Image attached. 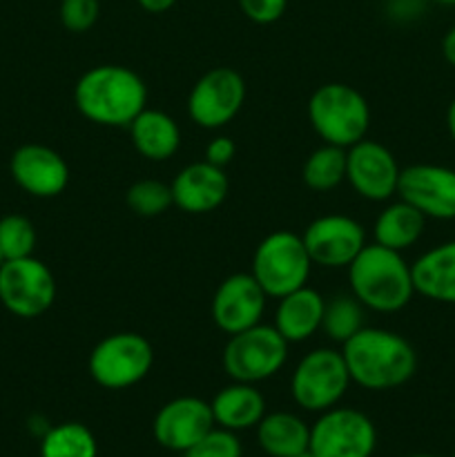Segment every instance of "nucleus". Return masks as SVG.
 Instances as JSON below:
<instances>
[{"instance_id":"obj_29","label":"nucleus","mask_w":455,"mask_h":457,"mask_svg":"<svg viewBox=\"0 0 455 457\" xmlns=\"http://www.w3.org/2000/svg\"><path fill=\"white\" fill-rule=\"evenodd\" d=\"M36 245L34 223L22 214H7L0 219V254L9 259L31 257Z\"/></svg>"},{"instance_id":"obj_9","label":"nucleus","mask_w":455,"mask_h":457,"mask_svg":"<svg viewBox=\"0 0 455 457\" xmlns=\"http://www.w3.org/2000/svg\"><path fill=\"white\" fill-rule=\"evenodd\" d=\"M56 299L52 270L36 257L9 259L0 266V302L12 315L34 320Z\"/></svg>"},{"instance_id":"obj_33","label":"nucleus","mask_w":455,"mask_h":457,"mask_svg":"<svg viewBox=\"0 0 455 457\" xmlns=\"http://www.w3.org/2000/svg\"><path fill=\"white\" fill-rule=\"evenodd\" d=\"M236 154V145L232 138L228 137H217L205 145V159L208 163L217 165V168H226V165L232 163Z\"/></svg>"},{"instance_id":"obj_3","label":"nucleus","mask_w":455,"mask_h":457,"mask_svg":"<svg viewBox=\"0 0 455 457\" xmlns=\"http://www.w3.org/2000/svg\"><path fill=\"white\" fill-rule=\"evenodd\" d=\"M351 293L364 308L375 312H397L415 295L410 263L401 253L379 244H366L348 266Z\"/></svg>"},{"instance_id":"obj_37","label":"nucleus","mask_w":455,"mask_h":457,"mask_svg":"<svg viewBox=\"0 0 455 457\" xmlns=\"http://www.w3.org/2000/svg\"><path fill=\"white\" fill-rule=\"evenodd\" d=\"M437 4H444V7H455V0H433Z\"/></svg>"},{"instance_id":"obj_18","label":"nucleus","mask_w":455,"mask_h":457,"mask_svg":"<svg viewBox=\"0 0 455 457\" xmlns=\"http://www.w3.org/2000/svg\"><path fill=\"white\" fill-rule=\"evenodd\" d=\"M172 199L178 210L187 214H208L217 210L230 192V181L223 168L199 161L190 163L170 183Z\"/></svg>"},{"instance_id":"obj_40","label":"nucleus","mask_w":455,"mask_h":457,"mask_svg":"<svg viewBox=\"0 0 455 457\" xmlns=\"http://www.w3.org/2000/svg\"><path fill=\"white\" fill-rule=\"evenodd\" d=\"M3 263H4V259H3V254H0V266H3Z\"/></svg>"},{"instance_id":"obj_1","label":"nucleus","mask_w":455,"mask_h":457,"mask_svg":"<svg viewBox=\"0 0 455 457\" xmlns=\"http://www.w3.org/2000/svg\"><path fill=\"white\" fill-rule=\"evenodd\" d=\"M351 382L366 391H393L418 370V353L401 335L386 328H364L342 346Z\"/></svg>"},{"instance_id":"obj_24","label":"nucleus","mask_w":455,"mask_h":457,"mask_svg":"<svg viewBox=\"0 0 455 457\" xmlns=\"http://www.w3.org/2000/svg\"><path fill=\"white\" fill-rule=\"evenodd\" d=\"M424 228H426V217L400 199L379 212V217L375 219L373 237L375 244L404 253L422 239Z\"/></svg>"},{"instance_id":"obj_15","label":"nucleus","mask_w":455,"mask_h":457,"mask_svg":"<svg viewBox=\"0 0 455 457\" xmlns=\"http://www.w3.org/2000/svg\"><path fill=\"white\" fill-rule=\"evenodd\" d=\"M214 427L217 424H214L212 406L201 397L183 395L161 406L152 424V433L163 449L186 453Z\"/></svg>"},{"instance_id":"obj_42","label":"nucleus","mask_w":455,"mask_h":457,"mask_svg":"<svg viewBox=\"0 0 455 457\" xmlns=\"http://www.w3.org/2000/svg\"><path fill=\"white\" fill-rule=\"evenodd\" d=\"M453 221H455V219H453Z\"/></svg>"},{"instance_id":"obj_4","label":"nucleus","mask_w":455,"mask_h":457,"mask_svg":"<svg viewBox=\"0 0 455 457\" xmlns=\"http://www.w3.org/2000/svg\"><path fill=\"white\" fill-rule=\"evenodd\" d=\"M308 120L321 141L348 150L368 134L370 107L351 85L326 83L308 98Z\"/></svg>"},{"instance_id":"obj_19","label":"nucleus","mask_w":455,"mask_h":457,"mask_svg":"<svg viewBox=\"0 0 455 457\" xmlns=\"http://www.w3.org/2000/svg\"><path fill=\"white\" fill-rule=\"evenodd\" d=\"M415 295L455 306V241L435 245L410 263Z\"/></svg>"},{"instance_id":"obj_8","label":"nucleus","mask_w":455,"mask_h":457,"mask_svg":"<svg viewBox=\"0 0 455 457\" xmlns=\"http://www.w3.org/2000/svg\"><path fill=\"white\" fill-rule=\"evenodd\" d=\"M154 364L152 344L138 333H112L89 353L87 369L107 391H123L143 382Z\"/></svg>"},{"instance_id":"obj_13","label":"nucleus","mask_w":455,"mask_h":457,"mask_svg":"<svg viewBox=\"0 0 455 457\" xmlns=\"http://www.w3.org/2000/svg\"><path fill=\"white\" fill-rule=\"evenodd\" d=\"M302 239L312 266L348 268L364 250L366 232L360 221L346 214H324L308 223Z\"/></svg>"},{"instance_id":"obj_25","label":"nucleus","mask_w":455,"mask_h":457,"mask_svg":"<svg viewBox=\"0 0 455 457\" xmlns=\"http://www.w3.org/2000/svg\"><path fill=\"white\" fill-rule=\"evenodd\" d=\"M346 181V147L324 143L303 163V183L315 192H330Z\"/></svg>"},{"instance_id":"obj_6","label":"nucleus","mask_w":455,"mask_h":457,"mask_svg":"<svg viewBox=\"0 0 455 457\" xmlns=\"http://www.w3.org/2000/svg\"><path fill=\"white\" fill-rule=\"evenodd\" d=\"M288 360V342L275 326L257 324L230 335L221 364L232 382L259 384L275 378Z\"/></svg>"},{"instance_id":"obj_7","label":"nucleus","mask_w":455,"mask_h":457,"mask_svg":"<svg viewBox=\"0 0 455 457\" xmlns=\"http://www.w3.org/2000/svg\"><path fill=\"white\" fill-rule=\"evenodd\" d=\"M351 386L346 361L342 351L315 348L306 353L294 366L290 378V395L294 404L310 413H324L339 404Z\"/></svg>"},{"instance_id":"obj_34","label":"nucleus","mask_w":455,"mask_h":457,"mask_svg":"<svg viewBox=\"0 0 455 457\" xmlns=\"http://www.w3.org/2000/svg\"><path fill=\"white\" fill-rule=\"evenodd\" d=\"M136 3L147 13H165L177 4V0H136Z\"/></svg>"},{"instance_id":"obj_28","label":"nucleus","mask_w":455,"mask_h":457,"mask_svg":"<svg viewBox=\"0 0 455 457\" xmlns=\"http://www.w3.org/2000/svg\"><path fill=\"white\" fill-rule=\"evenodd\" d=\"M125 201L134 214L145 219L159 217L174 205L172 187L163 181H156V179H141V181L132 183L128 195H125Z\"/></svg>"},{"instance_id":"obj_26","label":"nucleus","mask_w":455,"mask_h":457,"mask_svg":"<svg viewBox=\"0 0 455 457\" xmlns=\"http://www.w3.org/2000/svg\"><path fill=\"white\" fill-rule=\"evenodd\" d=\"M96 437L79 422L47 428L40 442V457H96Z\"/></svg>"},{"instance_id":"obj_31","label":"nucleus","mask_w":455,"mask_h":457,"mask_svg":"<svg viewBox=\"0 0 455 457\" xmlns=\"http://www.w3.org/2000/svg\"><path fill=\"white\" fill-rule=\"evenodd\" d=\"M241 455H244V451H241L239 437H236L232 431H226V428H217V427L183 453V457H241Z\"/></svg>"},{"instance_id":"obj_23","label":"nucleus","mask_w":455,"mask_h":457,"mask_svg":"<svg viewBox=\"0 0 455 457\" xmlns=\"http://www.w3.org/2000/svg\"><path fill=\"white\" fill-rule=\"evenodd\" d=\"M257 442L268 457H293L310 446V427L288 411L266 413L257 424Z\"/></svg>"},{"instance_id":"obj_2","label":"nucleus","mask_w":455,"mask_h":457,"mask_svg":"<svg viewBox=\"0 0 455 457\" xmlns=\"http://www.w3.org/2000/svg\"><path fill=\"white\" fill-rule=\"evenodd\" d=\"M76 110L103 128H129L147 107V87L129 67L98 65L85 71L74 87Z\"/></svg>"},{"instance_id":"obj_41","label":"nucleus","mask_w":455,"mask_h":457,"mask_svg":"<svg viewBox=\"0 0 455 457\" xmlns=\"http://www.w3.org/2000/svg\"><path fill=\"white\" fill-rule=\"evenodd\" d=\"M453 457H455V451H453Z\"/></svg>"},{"instance_id":"obj_11","label":"nucleus","mask_w":455,"mask_h":457,"mask_svg":"<svg viewBox=\"0 0 455 457\" xmlns=\"http://www.w3.org/2000/svg\"><path fill=\"white\" fill-rule=\"evenodd\" d=\"M245 103V80L232 67L205 71L187 96V114L199 128H226Z\"/></svg>"},{"instance_id":"obj_17","label":"nucleus","mask_w":455,"mask_h":457,"mask_svg":"<svg viewBox=\"0 0 455 457\" xmlns=\"http://www.w3.org/2000/svg\"><path fill=\"white\" fill-rule=\"evenodd\" d=\"M12 177L18 187L38 199L58 196L70 183V168L56 150L38 143L18 147L12 154Z\"/></svg>"},{"instance_id":"obj_27","label":"nucleus","mask_w":455,"mask_h":457,"mask_svg":"<svg viewBox=\"0 0 455 457\" xmlns=\"http://www.w3.org/2000/svg\"><path fill=\"white\" fill-rule=\"evenodd\" d=\"M364 328V306L351 295H337L326 302L321 330L335 344H346L352 335Z\"/></svg>"},{"instance_id":"obj_39","label":"nucleus","mask_w":455,"mask_h":457,"mask_svg":"<svg viewBox=\"0 0 455 457\" xmlns=\"http://www.w3.org/2000/svg\"><path fill=\"white\" fill-rule=\"evenodd\" d=\"M406 457H437V455H431V453H415V455H406Z\"/></svg>"},{"instance_id":"obj_38","label":"nucleus","mask_w":455,"mask_h":457,"mask_svg":"<svg viewBox=\"0 0 455 457\" xmlns=\"http://www.w3.org/2000/svg\"><path fill=\"white\" fill-rule=\"evenodd\" d=\"M293 457H317V455L312 453L310 449H308V451H303V453H297V455H293Z\"/></svg>"},{"instance_id":"obj_16","label":"nucleus","mask_w":455,"mask_h":457,"mask_svg":"<svg viewBox=\"0 0 455 457\" xmlns=\"http://www.w3.org/2000/svg\"><path fill=\"white\" fill-rule=\"evenodd\" d=\"M266 293L250 272H236L219 284L212 297V320L219 330L236 335L261 324L266 311Z\"/></svg>"},{"instance_id":"obj_35","label":"nucleus","mask_w":455,"mask_h":457,"mask_svg":"<svg viewBox=\"0 0 455 457\" xmlns=\"http://www.w3.org/2000/svg\"><path fill=\"white\" fill-rule=\"evenodd\" d=\"M442 56H444V61L455 70V25L451 27L444 34V38H442Z\"/></svg>"},{"instance_id":"obj_22","label":"nucleus","mask_w":455,"mask_h":457,"mask_svg":"<svg viewBox=\"0 0 455 457\" xmlns=\"http://www.w3.org/2000/svg\"><path fill=\"white\" fill-rule=\"evenodd\" d=\"M129 138L134 150L147 161H168L172 159L181 145V129L177 120L161 110H143L136 119L129 123Z\"/></svg>"},{"instance_id":"obj_10","label":"nucleus","mask_w":455,"mask_h":457,"mask_svg":"<svg viewBox=\"0 0 455 457\" xmlns=\"http://www.w3.org/2000/svg\"><path fill=\"white\" fill-rule=\"evenodd\" d=\"M377 446V431L370 418L355 409L324 411L310 427V446L317 457H370Z\"/></svg>"},{"instance_id":"obj_20","label":"nucleus","mask_w":455,"mask_h":457,"mask_svg":"<svg viewBox=\"0 0 455 457\" xmlns=\"http://www.w3.org/2000/svg\"><path fill=\"white\" fill-rule=\"evenodd\" d=\"M326 299L317 290L303 288L293 290L279 299L275 311V328L288 344H299L310 339L317 330H321Z\"/></svg>"},{"instance_id":"obj_12","label":"nucleus","mask_w":455,"mask_h":457,"mask_svg":"<svg viewBox=\"0 0 455 457\" xmlns=\"http://www.w3.org/2000/svg\"><path fill=\"white\" fill-rule=\"evenodd\" d=\"M397 196L426 219H455V170L437 163H415L400 172Z\"/></svg>"},{"instance_id":"obj_30","label":"nucleus","mask_w":455,"mask_h":457,"mask_svg":"<svg viewBox=\"0 0 455 457\" xmlns=\"http://www.w3.org/2000/svg\"><path fill=\"white\" fill-rule=\"evenodd\" d=\"M62 27L71 34H85L101 16V0H61L58 7Z\"/></svg>"},{"instance_id":"obj_36","label":"nucleus","mask_w":455,"mask_h":457,"mask_svg":"<svg viewBox=\"0 0 455 457\" xmlns=\"http://www.w3.org/2000/svg\"><path fill=\"white\" fill-rule=\"evenodd\" d=\"M446 128H449L451 138H453V143H455V98L451 101L449 110H446Z\"/></svg>"},{"instance_id":"obj_32","label":"nucleus","mask_w":455,"mask_h":457,"mask_svg":"<svg viewBox=\"0 0 455 457\" xmlns=\"http://www.w3.org/2000/svg\"><path fill=\"white\" fill-rule=\"evenodd\" d=\"M236 4L254 25H272L288 9V0H236Z\"/></svg>"},{"instance_id":"obj_5","label":"nucleus","mask_w":455,"mask_h":457,"mask_svg":"<svg viewBox=\"0 0 455 457\" xmlns=\"http://www.w3.org/2000/svg\"><path fill=\"white\" fill-rule=\"evenodd\" d=\"M310 268V254L303 245L302 235L277 230L259 241L250 275L257 279L266 297L281 299L308 284Z\"/></svg>"},{"instance_id":"obj_14","label":"nucleus","mask_w":455,"mask_h":457,"mask_svg":"<svg viewBox=\"0 0 455 457\" xmlns=\"http://www.w3.org/2000/svg\"><path fill=\"white\" fill-rule=\"evenodd\" d=\"M400 172L401 168L395 154L382 143L361 138L346 150V181L361 199H391L397 195Z\"/></svg>"},{"instance_id":"obj_21","label":"nucleus","mask_w":455,"mask_h":457,"mask_svg":"<svg viewBox=\"0 0 455 457\" xmlns=\"http://www.w3.org/2000/svg\"><path fill=\"white\" fill-rule=\"evenodd\" d=\"M210 406H212L214 424L232 433L257 428V424L266 415V400L257 384L232 382L230 386L221 388L214 395Z\"/></svg>"}]
</instances>
